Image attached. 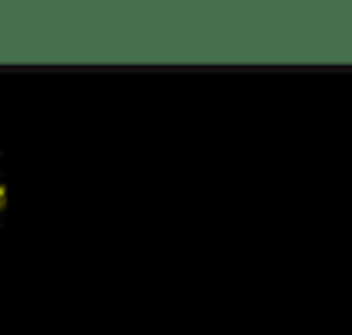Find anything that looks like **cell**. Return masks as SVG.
Returning a JSON list of instances; mask_svg holds the SVG:
<instances>
[{"instance_id": "6da1fadb", "label": "cell", "mask_w": 352, "mask_h": 335, "mask_svg": "<svg viewBox=\"0 0 352 335\" xmlns=\"http://www.w3.org/2000/svg\"><path fill=\"white\" fill-rule=\"evenodd\" d=\"M3 185H7V175H3V158H0V206H3Z\"/></svg>"}]
</instances>
